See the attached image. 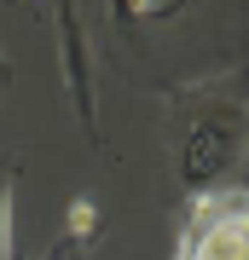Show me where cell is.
<instances>
[{
  "label": "cell",
  "instance_id": "6da1fadb",
  "mask_svg": "<svg viewBox=\"0 0 249 260\" xmlns=\"http://www.w3.org/2000/svg\"><path fill=\"white\" fill-rule=\"evenodd\" d=\"M243 133H249V116L238 104H209L203 116L185 127V150H180V179L191 197H209L214 179L232 168V156L243 150Z\"/></svg>",
  "mask_w": 249,
  "mask_h": 260
},
{
  "label": "cell",
  "instance_id": "7a4b0ae2",
  "mask_svg": "<svg viewBox=\"0 0 249 260\" xmlns=\"http://www.w3.org/2000/svg\"><path fill=\"white\" fill-rule=\"evenodd\" d=\"M174 260H249V203L238 191L232 197H214V191L197 197Z\"/></svg>",
  "mask_w": 249,
  "mask_h": 260
},
{
  "label": "cell",
  "instance_id": "3957f363",
  "mask_svg": "<svg viewBox=\"0 0 249 260\" xmlns=\"http://www.w3.org/2000/svg\"><path fill=\"white\" fill-rule=\"evenodd\" d=\"M52 35H58V75H64V99L87 139H99V75H93V47H87V18L81 6H52Z\"/></svg>",
  "mask_w": 249,
  "mask_h": 260
},
{
  "label": "cell",
  "instance_id": "277c9868",
  "mask_svg": "<svg viewBox=\"0 0 249 260\" xmlns=\"http://www.w3.org/2000/svg\"><path fill=\"white\" fill-rule=\"evenodd\" d=\"M93 237H99V197L81 191V197H70V208H64V243L87 249Z\"/></svg>",
  "mask_w": 249,
  "mask_h": 260
},
{
  "label": "cell",
  "instance_id": "5b68a950",
  "mask_svg": "<svg viewBox=\"0 0 249 260\" xmlns=\"http://www.w3.org/2000/svg\"><path fill=\"white\" fill-rule=\"evenodd\" d=\"M12 191H18V179H12V168L0 174V260L18 254V220H12Z\"/></svg>",
  "mask_w": 249,
  "mask_h": 260
},
{
  "label": "cell",
  "instance_id": "8992f818",
  "mask_svg": "<svg viewBox=\"0 0 249 260\" xmlns=\"http://www.w3.org/2000/svg\"><path fill=\"white\" fill-rule=\"evenodd\" d=\"M238 174H243V185H238V197L249 203V145H243V168H238Z\"/></svg>",
  "mask_w": 249,
  "mask_h": 260
}]
</instances>
